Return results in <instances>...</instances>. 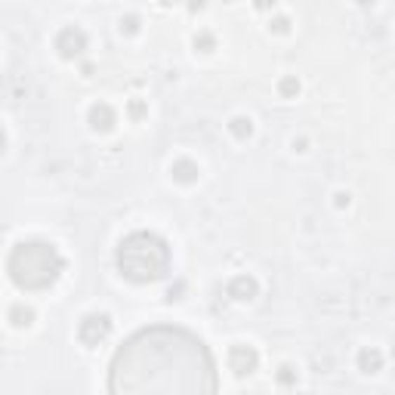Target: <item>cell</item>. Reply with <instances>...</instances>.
Wrapping results in <instances>:
<instances>
[{
	"label": "cell",
	"instance_id": "cell-1",
	"mask_svg": "<svg viewBox=\"0 0 395 395\" xmlns=\"http://www.w3.org/2000/svg\"><path fill=\"white\" fill-rule=\"evenodd\" d=\"M220 377L207 343L176 324L136 330L108 365V395H216Z\"/></svg>",
	"mask_w": 395,
	"mask_h": 395
},
{
	"label": "cell",
	"instance_id": "cell-2",
	"mask_svg": "<svg viewBox=\"0 0 395 395\" xmlns=\"http://www.w3.org/2000/svg\"><path fill=\"white\" fill-rule=\"evenodd\" d=\"M114 262L133 284L161 281L170 269V244L154 232H130L114 250Z\"/></svg>",
	"mask_w": 395,
	"mask_h": 395
},
{
	"label": "cell",
	"instance_id": "cell-3",
	"mask_svg": "<svg viewBox=\"0 0 395 395\" xmlns=\"http://www.w3.org/2000/svg\"><path fill=\"white\" fill-rule=\"evenodd\" d=\"M65 269V260L53 244L46 241H22L10 250L6 272L13 284L22 290H46L56 284V278Z\"/></svg>",
	"mask_w": 395,
	"mask_h": 395
},
{
	"label": "cell",
	"instance_id": "cell-4",
	"mask_svg": "<svg viewBox=\"0 0 395 395\" xmlns=\"http://www.w3.org/2000/svg\"><path fill=\"white\" fill-rule=\"evenodd\" d=\"M108 334H112V319H108L105 312H90L81 319V324H77V340H81L83 346L105 343Z\"/></svg>",
	"mask_w": 395,
	"mask_h": 395
},
{
	"label": "cell",
	"instance_id": "cell-5",
	"mask_svg": "<svg viewBox=\"0 0 395 395\" xmlns=\"http://www.w3.org/2000/svg\"><path fill=\"white\" fill-rule=\"evenodd\" d=\"M56 50H59L62 59H77V56H83V50H87V34H83L81 28H74V25L62 28L59 34H56Z\"/></svg>",
	"mask_w": 395,
	"mask_h": 395
},
{
	"label": "cell",
	"instance_id": "cell-6",
	"mask_svg": "<svg viewBox=\"0 0 395 395\" xmlns=\"http://www.w3.org/2000/svg\"><path fill=\"white\" fill-rule=\"evenodd\" d=\"M260 365V352L253 349V346H244V343H238V346H232L229 349V368L235 370L238 377H247V374H253Z\"/></svg>",
	"mask_w": 395,
	"mask_h": 395
},
{
	"label": "cell",
	"instance_id": "cell-7",
	"mask_svg": "<svg viewBox=\"0 0 395 395\" xmlns=\"http://www.w3.org/2000/svg\"><path fill=\"white\" fill-rule=\"evenodd\" d=\"M226 290H229L232 300H238V303H250V300H257L260 284H257V278H250V275H235Z\"/></svg>",
	"mask_w": 395,
	"mask_h": 395
},
{
	"label": "cell",
	"instance_id": "cell-8",
	"mask_svg": "<svg viewBox=\"0 0 395 395\" xmlns=\"http://www.w3.org/2000/svg\"><path fill=\"white\" fill-rule=\"evenodd\" d=\"M118 123V114H114V108L112 105H105V102H96L90 108V127L96 130V133H108V130Z\"/></svg>",
	"mask_w": 395,
	"mask_h": 395
},
{
	"label": "cell",
	"instance_id": "cell-9",
	"mask_svg": "<svg viewBox=\"0 0 395 395\" xmlns=\"http://www.w3.org/2000/svg\"><path fill=\"white\" fill-rule=\"evenodd\" d=\"M359 368L365 370V374H377V370L383 368V352L377 349V346H365V349L359 352Z\"/></svg>",
	"mask_w": 395,
	"mask_h": 395
},
{
	"label": "cell",
	"instance_id": "cell-10",
	"mask_svg": "<svg viewBox=\"0 0 395 395\" xmlns=\"http://www.w3.org/2000/svg\"><path fill=\"white\" fill-rule=\"evenodd\" d=\"M170 173H173L176 182H195L198 180V164L195 161H189V158H180V161H173Z\"/></svg>",
	"mask_w": 395,
	"mask_h": 395
},
{
	"label": "cell",
	"instance_id": "cell-11",
	"mask_svg": "<svg viewBox=\"0 0 395 395\" xmlns=\"http://www.w3.org/2000/svg\"><path fill=\"white\" fill-rule=\"evenodd\" d=\"M10 321L15 324V328H28L31 321H34V312H31L28 306H22V303H15L13 309H10Z\"/></svg>",
	"mask_w": 395,
	"mask_h": 395
},
{
	"label": "cell",
	"instance_id": "cell-12",
	"mask_svg": "<svg viewBox=\"0 0 395 395\" xmlns=\"http://www.w3.org/2000/svg\"><path fill=\"white\" fill-rule=\"evenodd\" d=\"M229 133L235 136V139H247V136L253 133L250 118H232V121H229Z\"/></svg>",
	"mask_w": 395,
	"mask_h": 395
},
{
	"label": "cell",
	"instance_id": "cell-13",
	"mask_svg": "<svg viewBox=\"0 0 395 395\" xmlns=\"http://www.w3.org/2000/svg\"><path fill=\"white\" fill-rule=\"evenodd\" d=\"M278 93H281L284 99H290V96H297L300 93V81L293 74H288V77H281V83H278Z\"/></svg>",
	"mask_w": 395,
	"mask_h": 395
},
{
	"label": "cell",
	"instance_id": "cell-14",
	"mask_svg": "<svg viewBox=\"0 0 395 395\" xmlns=\"http://www.w3.org/2000/svg\"><path fill=\"white\" fill-rule=\"evenodd\" d=\"M216 46V37L210 34V31H201V34H195V50H201V53H210Z\"/></svg>",
	"mask_w": 395,
	"mask_h": 395
},
{
	"label": "cell",
	"instance_id": "cell-15",
	"mask_svg": "<svg viewBox=\"0 0 395 395\" xmlns=\"http://www.w3.org/2000/svg\"><path fill=\"white\" fill-rule=\"evenodd\" d=\"M278 383H284V386H293V383H297V370H293L290 365L278 368Z\"/></svg>",
	"mask_w": 395,
	"mask_h": 395
},
{
	"label": "cell",
	"instance_id": "cell-16",
	"mask_svg": "<svg viewBox=\"0 0 395 395\" xmlns=\"http://www.w3.org/2000/svg\"><path fill=\"white\" fill-rule=\"evenodd\" d=\"M121 28L127 31V34H133V31L139 28V19H136V15H127V19H121Z\"/></svg>",
	"mask_w": 395,
	"mask_h": 395
},
{
	"label": "cell",
	"instance_id": "cell-17",
	"mask_svg": "<svg viewBox=\"0 0 395 395\" xmlns=\"http://www.w3.org/2000/svg\"><path fill=\"white\" fill-rule=\"evenodd\" d=\"M269 28H272V31H278V34H284V31L290 28V22L284 19V15H278V19H275V22H272V25H269Z\"/></svg>",
	"mask_w": 395,
	"mask_h": 395
},
{
	"label": "cell",
	"instance_id": "cell-18",
	"mask_svg": "<svg viewBox=\"0 0 395 395\" xmlns=\"http://www.w3.org/2000/svg\"><path fill=\"white\" fill-rule=\"evenodd\" d=\"M142 112H145L142 102H130V114H133V118H142Z\"/></svg>",
	"mask_w": 395,
	"mask_h": 395
},
{
	"label": "cell",
	"instance_id": "cell-19",
	"mask_svg": "<svg viewBox=\"0 0 395 395\" xmlns=\"http://www.w3.org/2000/svg\"><path fill=\"white\" fill-rule=\"evenodd\" d=\"M337 207H349V195H346V192H340L337 195Z\"/></svg>",
	"mask_w": 395,
	"mask_h": 395
}]
</instances>
